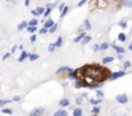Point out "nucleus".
I'll return each instance as SVG.
<instances>
[{
	"instance_id": "f257e3e1",
	"label": "nucleus",
	"mask_w": 132,
	"mask_h": 116,
	"mask_svg": "<svg viewBox=\"0 0 132 116\" xmlns=\"http://www.w3.org/2000/svg\"><path fill=\"white\" fill-rule=\"evenodd\" d=\"M82 71H84L82 79L86 81L87 86L94 83H103L104 84L110 75L109 70L104 66H100V65H85V66H82Z\"/></svg>"
},
{
	"instance_id": "f03ea898",
	"label": "nucleus",
	"mask_w": 132,
	"mask_h": 116,
	"mask_svg": "<svg viewBox=\"0 0 132 116\" xmlns=\"http://www.w3.org/2000/svg\"><path fill=\"white\" fill-rule=\"evenodd\" d=\"M125 75H126V71H125V70H119V71H116V72H110L108 80L114 81V80H117V79H119V77H123Z\"/></svg>"
},
{
	"instance_id": "7ed1b4c3",
	"label": "nucleus",
	"mask_w": 132,
	"mask_h": 116,
	"mask_svg": "<svg viewBox=\"0 0 132 116\" xmlns=\"http://www.w3.org/2000/svg\"><path fill=\"white\" fill-rule=\"evenodd\" d=\"M44 114H45L44 107H35V108L30 112V116H44Z\"/></svg>"
},
{
	"instance_id": "20e7f679",
	"label": "nucleus",
	"mask_w": 132,
	"mask_h": 116,
	"mask_svg": "<svg viewBox=\"0 0 132 116\" xmlns=\"http://www.w3.org/2000/svg\"><path fill=\"white\" fill-rule=\"evenodd\" d=\"M71 70H72V69H71L69 66H62V67H59V69L55 71V75H59V76H62L63 74H65V75H67Z\"/></svg>"
},
{
	"instance_id": "39448f33",
	"label": "nucleus",
	"mask_w": 132,
	"mask_h": 116,
	"mask_svg": "<svg viewBox=\"0 0 132 116\" xmlns=\"http://www.w3.org/2000/svg\"><path fill=\"white\" fill-rule=\"evenodd\" d=\"M75 88L76 89H82V88H87V84L84 79H76L75 80Z\"/></svg>"
},
{
	"instance_id": "423d86ee",
	"label": "nucleus",
	"mask_w": 132,
	"mask_h": 116,
	"mask_svg": "<svg viewBox=\"0 0 132 116\" xmlns=\"http://www.w3.org/2000/svg\"><path fill=\"white\" fill-rule=\"evenodd\" d=\"M116 101L118 102V103H121V105H126L127 102H128V95L127 94H118L117 97H116Z\"/></svg>"
},
{
	"instance_id": "0eeeda50",
	"label": "nucleus",
	"mask_w": 132,
	"mask_h": 116,
	"mask_svg": "<svg viewBox=\"0 0 132 116\" xmlns=\"http://www.w3.org/2000/svg\"><path fill=\"white\" fill-rule=\"evenodd\" d=\"M109 46H112L114 50H116V53H118V54H125V48H122V46H119V45H117L116 43H112Z\"/></svg>"
},
{
	"instance_id": "6e6552de",
	"label": "nucleus",
	"mask_w": 132,
	"mask_h": 116,
	"mask_svg": "<svg viewBox=\"0 0 132 116\" xmlns=\"http://www.w3.org/2000/svg\"><path fill=\"white\" fill-rule=\"evenodd\" d=\"M71 105V101H69V98H62L60 101H59V107H68Z\"/></svg>"
},
{
	"instance_id": "1a4fd4ad",
	"label": "nucleus",
	"mask_w": 132,
	"mask_h": 116,
	"mask_svg": "<svg viewBox=\"0 0 132 116\" xmlns=\"http://www.w3.org/2000/svg\"><path fill=\"white\" fill-rule=\"evenodd\" d=\"M28 56H30V53H28V52L22 50V52H21V56L18 57V62H23L24 59H27V58H28Z\"/></svg>"
},
{
	"instance_id": "9d476101",
	"label": "nucleus",
	"mask_w": 132,
	"mask_h": 116,
	"mask_svg": "<svg viewBox=\"0 0 132 116\" xmlns=\"http://www.w3.org/2000/svg\"><path fill=\"white\" fill-rule=\"evenodd\" d=\"M100 112H101V107H100V106H94V107L91 108V115L92 116L100 115Z\"/></svg>"
},
{
	"instance_id": "9b49d317",
	"label": "nucleus",
	"mask_w": 132,
	"mask_h": 116,
	"mask_svg": "<svg viewBox=\"0 0 132 116\" xmlns=\"http://www.w3.org/2000/svg\"><path fill=\"white\" fill-rule=\"evenodd\" d=\"M114 61V57H112V56H108V57H104L103 59H101V63L105 66V65H109V63H112Z\"/></svg>"
},
{
	"instance_id": "f8f14e48",
	"label": "nucleus",
	"mask_w": 132,
	"mask_h": 116,
	"mask_svg": "<svg viewBox=\"0 0 132 116\" xmlns=\"http://www.w3.org/2000/svg\"><path fill=\"white\" fill-rule=\"evenodd\" d=\"M54 23H55V22H54V21H53V19H51V18L49 17V18H46V19L44 21V27L49 30V29H50V27H51V26H53Z\"/></svg>"
},
{
	"instance_id": "ddd939ff",
	"label": "nucleus",
	"mask_w": 132,
	"mask_h": 116,
	"mask_svg": "<svg viewBox=\"0 0 132 116\" xmlns=\"http://www.w3.org/2000/svg\"><path fill=\"white\" fill-rule=\"evenodd\" d=\"M86 35H87V34H86V32H80V34H78V35H77V36H76V38L73 39V41H75V43H76V44H77V43H81V41H82V40H84V38H85V36H86Z\"/></svg>"
},
{
	"instance_id": "4468645a",
	"label": "nucleus",
	"mask_w": 132,
	"mask_h": 116,
	"mask_svg": "<svg viewBox=\"0 0 132 116\" xmlns=\"http://www.w3.org/2000/svg\"><path fill=\"white\" fill-rule=\"evenodd\" d=\"M88 102H90V105H92V106H100L101 99H100V98H90Z\"/></svg>"
},
{
	"instance_id": "2eb2a0df",
	"label": "nucleus",
	"mask_w": 132,
	"mask_h": 116,
	"mask_svg": "<svg viewBox=\"0 0 132 116\" xmlns=\"http://www.w3.org/2000/svg\"><path fill=\"white\" fill-rule=\"evenodd\" d=\"M53 116H68V112H67L64 108H59L58 111L54 112V115Z\"/></svg>"
},
{
	"instance_id": "dca6fc26",
	"label": "nucleus",
	"mask_w": 132,
	"mask_h": 116,
	"mask_svg": "<svg viewBox=\"0 0 132 116\" xmlns=\"http://www.w3.org/2000/svg\"><path fill=\"white\" fill-rule=\"evenodd\" d=\"M82 115H84V111H82V108H81V107H76V108L73 110L72 116H82Z\"/></svg>"
},
{
	"instance_id": "f3484780",
	"label": "nucleus",
	"mask_w": 132,
	"mask_h": 116,
	"mask_svg": "<svg viewBox=\"0 0 132 116\" xmlns=\"http://www.w3.org/2000/svg\"><path fill=\"white\" fill-rule=\"evenodd\" d=\"M27 26H28V22L27 21H22L19 25H18V31H22V30H24V29H27Z\"/></svg>"
},
{
	"instance_id": "a211bd4d",
	"label": "nucleus",
	"mask_w": 132,
	"mask_h": 116,
	"mask_svg": "<svg viewBox=\"0 0 132 116\" xmlns=\"http://www.w3.org/2000/svg\"><path fill=\"white\" fill-rule=\"evenodd\" d=\"M119 4L125 5V6H128V8H132V0H118Z\"/></svg>"
},
{
	"instance_id": "6ab92c4d",
	"label": "nucleus",
	"mask_w": 132,
	"mask_h": 116,
	"mask_svg": "<svg viewBox=\"0 0 132 116\" xmlns=\"http://www.w3.org/2000/svg\"><path fill=\"white\" fill-rule=\"evenodd\" d=\"M39 54L37 53H30V56H28V59L31 61V62H35V61H37L39 59Z\"/></svg>"
},
{
	"instance_id": "aec40b11",
	"label": "nucleus",
	"mask_w": 132,
	"mask_h": 116,
	"mask_svg": "<svg viewBox=\"0 0 132 116\" xmlns=\"http://www.w3.org/2000/svg\"><path fill=\"white\" fill-rule=\"evenodd\" d=\"M65 76L68 77L69 80H76V71H75V70L72 69V70H71V71H69V72H68V74L65 75Z\"/></svg>"
},
{
	"instance_id": "412c9836",
	"label": "nucleus",
	"mask_w": 132,
	"mask_h": 116,
	"mask_svg": "<svg viewBox=\"0 0 132 116\" xmlns=\"http://www.w3.org/2000/svg\"><path fill=\"white\" fill-rule=\"evenodd\" d=\"M37 25H39V19H37V18H32L31 21H28V26L37 27Z\"/></svg>"
},
{
	"instance_id": "4be33fe9",
	"label": "nucleus",
	"mask_w": 132,
	"mask_h": 116,
	"mask_svg": "<svg viewBox=\"0 0 132 116\" xmlns=\"http://www.w3.org/2000/svg\"><path fill=\"white\" fill-rule=\"evenodd\" d=\"M62 44H63V38H62V36H59V38L55 40L54 45H55V48H60V46H62Z\"/></svg>"
},
{
	"instance_id": "5701e85b",
	"label": "nucleus",
	"mask_w": 132,
	"mask_h": 116,
	"mask_svg": "<svg viewBox=\"0 0 132 116\" xmlns=\"http://www.w3.org/2000/svg\"><path fill=\"white\" fill-rule=\"evenodd\" d=\"M51 10H53V8H51V6H47V8L45 9L44 14H43V17H44L45 19H46V18H47V17L50 16V13H51Z\"/></svg>"
},
{
	"instance_id": "b1692460",
	"label": "nucleus",
	"mask_w": 132,
	"mask_h": 116,
	"mask_svg": "<svg viewBox=\"0 0 132 116\" xmlns=\"http://www.w3.org/2000/svg\"><path fill=\"white\" fill-rule=\"evenodd\" d=\"M10 102H13V101H12V99H0V108H3L4 106L9 105Z\"/></svg>"
},
{
	"instance_id": "393cba45",
	"label": "nucleus",
	"mask_w": 132,
	"mask_h": 116,
	"mask_svg": "<svg viewBox=\"0 0 132 116\" xmlns=\"http://www.w3.org/2000/svg\"><path fill=\"white\" fill-rule=\"evenodd\" d=\"M118 41H121V43H125L126 40H127V36H126V34L125 32H121L119 35H118Z\"/></svg>"
},
{
	"instance_id": "a878e982",
	"label": "nucleus",
	"mask_w": 132,
	"mask_h": 116,
	"mask_svg": "<svg viewBox=\"0 0 132 116\" xmlns=\"http://www.w3.org/2000/svg\"><path fill=\"white\" fill-rule=\"evenodd\" d=\"M109 48V44L108 43H101L100 45H99V49H100V52H104V50H106Z\"/></svg>"
},
{
	"instance_id": "bb28decb",
	"label": "nucleus",
	"mask_w": 132,
	"mask_h": 116,
	"mask_svg": "<svg viewBox=\"0 0 132 116\" xmlns=\"http://www.w3.org/2000/svg\"><path fill=\"white\" fill-rule=\"evenodd\" d=\"M1 112H3L4 115H12V114H13V110H12V108H5V107H3V108H1Z\"/></svg>"
},
{
	"instance_id": "cd10ccee",
	"label": "nucleus",
	"mask_w": 132,
	"mask_h": 116,
	"mask_svg": "<svg viewBox=\"0 0 132 116\" xmlns=\"http://www.w3.org/2000/svg\"><path fill=\"white\" fill-rule=\"evenodd\" d=\"M68 12H69V6H67V5H65V6H64V9H63V10L60 12V18L65 17V14H67Z\"/></svg>"
},
{
	"instance_id": "c85d7f7f",
	"label": "nucleus",
	"mask_w": 132,
	"mask_h": 116,
	"mask_svg": "<svg viewBox=\"0 0 132 116\" xmlns=\"http://www.w3.org/2000/svg\"><path fill=\"white\" fill-rule=\"evenodd\" d=\"M27 32L28 34H35L36 31H37V27H32V26H27Z\"/></svg>"
},
{
	"instance_id": "c756f323",
	"label": "nucleus",
	"mask_w": 132,
	"mask_h": 116,
	"mask_svg": "<svg viewBox=\"0 0 132 116\" xmlns=\"http://www.w3.org/2000/svg\"><path fill=\"white\" fill-rule=\"evenodd\" d=\"M95 93H96V97H97V98H100V99L104 97V92H103V90H100V89H95Z\"/></svg>"
},
{
	"instance_id": "7c9ffc66",
	"label": "nucleus",
	"mask_w": 132,
	"mask_h": 116,
	"mask_svg": "<svg viewBox=\"0 0 132 116\" xmlns=\"http://www.w3.org/2000/svg\"><path fill=\"white\" fill-rule=\"evenodd\" d=\"M75 102H76V105H77V107H78V106H81V105H82V102H84V97H82V95H80V97H77Z\"/></svg>"
},
{
	"instance_id": "2f4dec72",
	"label": "nucleus",
	"mask_w": 132,
	"mask_h": 116,
	"mask_svg": "<svg viewBox=\"0 0 132 116\" xmlns=\"http://www.w3.org/2000/svg\"><path fill=\"white\" fill-rule=\"evenodd\" d=\"M84 27H85V30H91V23H90V21L88 19H85V22H84Z\"/></svg>"
},
{
	"instance_id": "473e14b6",
	"label": "nucleus",
	"mask_w": 132,
	"mask_h": 116,
	"mask_svg": "<svg viewBox=\"0 0 132 116\" xmlns=\"http://www.w3.org/2000/svg\"><path fill=\"white\" fill-rule=\"evenodd\" d=\"M56 30H58V25H56V23H54V25L49 29V34H53V32H55Z\"/></svg>"
},
{
	"instance_id": "72a5a7b5",
	"label": "nucleus",
	"mask_w": 132,
	"mask_h": 116,
	"mask_svg": "<svg viewBox=\"0 0 132 116\" xmlns=\"http://www.w3.org/2000/svg\"><path fill=\"white\" fill-rule=\"evenodd\" d=\"M36 12L39 13V16H43L45 12V8L44 6H37V8H36Z\"/></svg>"
},
{
	"instance_id": "f704fd0d",
	"label": "nucleus",
	"mask_w": 132,
	"mask_h": 116,
	"mask_svg": "<svg viewBox=\"0 0 132 116\" xmlns=\"http://www.w3.org/2000/svg\"><path fill=\"white\" fill-rule=\"evenodd\" d=\"M130 67H131V62H130V61H126V62L123 63V69H122V70L126 71V70H128Z\"/></svg>"
},
{
	"instance_id": "c9c22d12",
	"label": "nucleus",
	"mask_w": 132,
	"mask_h": 116,
	"mask_svg": "<svg viewBox=\"0 0 132 116\" xmlns=\"http://www.w3.org/2000/svg\"><path fill=\"white\" fill-rule=\"evenodd\" d=\"M90 41H91V36H90V35H86V36L84 38V40H82L81 43H82V44H88Z\"/></svg>"
},
{
	"instance_id": "e433bc0d",
	"label": "nucleus",
	"mask_w": 132,
	"mask_h": 116,
	"mask_svg": "<svg viewBox=\"0 0 132 116\" xmlns=\"http://www.w3.org/2000/svg\"><path fill=\"white\" fill-rule=\"evenodd\" d=\"M56 48H55V45H54V43H51V44H49V46H47V50H49V53H51V52H54Z\"/></svg>"
},
{
	"instance_id": "4c0bfd02",
	"label": "nucleus",
	"mask_w": 132,
	"mask_h": 116,
	"mask_svg": "<svg viewBox=\"0 0 132 116\" xmlns=\"http://www.w3.org/2000/svg\"><path fill=\"white\" fill-rule=\"evenodd\" d=\"M47 32H49V30L45 29V27H43V29L39 30V34H40V35H45V34H47Z\"/></svg>"
},
{
	"instance_id": "58836bf2",
	"label": "nucleus",
	"mask_w": 132,
	"mask_h": 116,
	"mask_svg": "<svg viewBox=\"0 0 132 116\" xmlns=\"http://www.w3.org/2000/svg\"><path fill=\"white\" fill-rule=\"evenodd\" d=\"M10 56H12V53H10V52H8V53H5V54L1 57V59H3V61H5V59H8Z\"/></svg>"
},
{
	"instance_id": "ea45409f",
	"label": "nucleus",
	"mask_w": 132,
	"mask_h": 116,
	"mask_svg": "<svg viewBox=\"0 0 132 116\" xmlns=\"http://www.w3.org/2000/svg\"><path fill=\"white\" fill-rule=\"evenodd\" d=\"M119 26H121L122 29H126V27H127V22H126V21H121V22H119Z\"/></svg>"
},
{
	"instance_id": "a19ab883",
	"label": "nucleus",
	"mask_w": 132,
	"mask_h": 116,
	"mask_svg": "<svg viewBox=\"0 0 132 116\" xmlns=\"http://www.w3.org/2000/svg\"><path fill=\"white\" fill-rule=\"evenodd\" d=\"M86 3H87V0H80V1H78V4H77V6L80 8V6H82V5H85Z\"/></svg>"
},
{
	"instance_id": "79ce46f5",
	"label": "nucleus",
	"mask_w": 132,
	"mask_h": 116,
	"mask_svg": "<svg viewBox=\"0 0 132 116\" xmlns=\"http://www.w3.org/2000/svg\"><path fill=\"white\" fill-rule=\"evenodd\" d=\"M36 39H37V35L32 34V35H31V38H30V41H31V43H35V41H36Z\"/></svg>"
},
{
	"instance_id": "37998d69",
	"label": "nucleus",
	"mask_w": 132,
	"mask_h": 116,
	"mask_svg": "<svg viewBox=\"0 0 132 116\" xmlns=\"http://www.w3.org/2000/svg\"><path fill=\"white\" fill-rule=\"evenodd\" d=\"M31 14H32L35 18H36V17H39V13L36 12V9H32V10H31Z\"/></svg>"
},
{
	"instance_id": "c03bdc74",
	"label": "nucleus",
	"mask_w": 132,
	"mask_h": 116,
	"mask_svg": "<svg viewBox=\"0 0 132 116\" xmlns=\"http://www.w3.org/2000/svg\"><path fill=\"white\" fill-rule=\"evenodd\" d=\"M12 101H13V102H19V101H21V97H19V95H15V97H13Z\"/></svg>"
},
{
	"instance_id": "a18cd8bd",
	"label": "nucleus",
	"mask_w": 132,
	"mask_h": 116,
	"mask_svg": "<svg viewBox=\"0 0 132 116\" xmlns=\"http://www.w3.org/2000/svg\"><path fill=\"white\" fill-rule=\"evenodd\" d=\"M64 6H65V3H62V4H59V12H62V10L64 9Z\"/></svg>"
},
{
	"instance_id": "49530a36",
	"label": "nucleus",
	"mask_w": 132,
	"mask_h": 116,
	"mask_svg": "<svg viewBox=\"0 0 132 116\" xmlns=\"http://www.w3.org/2000/svg\"><path fill=\"white\" fill-rule=\"evenodd\" d=\"M92 49H94V52H99V50H100V49H99V44H95Z\"/></svg>"
},
{
	"instance_id": "de8ad7c7",
	"label": "nucleus",
	"mask_w": 132,
	"mask_h": 116,
	"mask_svg": "<svg viewBox=\"0 0 132 116\" xmlns=\"http://www.w3.org/2000/svg\"><path fill=\"white\" fill-rule=\"evenodd\" d=\"M17 49H18V45H14V46L12 48V50H10V53H14V52H15Z\"/></svg>"
},
{
	"instance_id": "09e8293b",
	"label": "nucleus",
	"mask_w": 132,
	"mask_h": 116,
	"mask_svg": "<svg viewBox=\"0 0 132 116\" xmlns=\"http://www.w3.org/2000/svg\"><path fill=\"white\" fill-rule=\"evenodd\" d=\"M30 3H31V0H24V5H26V6H28Z\"/></svg>"
},
{
	"instance_id": "8fccbe9b",
	"label": "nucleus",
	"mask_w": 132,
	"mask_h": 116,
	"mask_svg": "<svg viewBox=\"0 0 132 116\" xmlns=\"http://www.w3.org/2000/svg\"><path fill=\"white\" fill-rule=\"evenodd\" d=\"M128 49H130V50H131V52H132V44H130V46H128Z\"/></svg>"
},
{
	"instance_id": "3c124183",
	"label": "nucleus",
	"mask_w": 132,
	"mask_h": 116,
	"mask_svg": "<svg viewBox=\"0 0 132 116\" xmlns=\"http://www.w3.org/2000/svg\"><path fill=\"white\" fill-rule=\"evenodd\" d=\"M4 1H10V0H4Z\"/></svg>"
}]
</instances>
